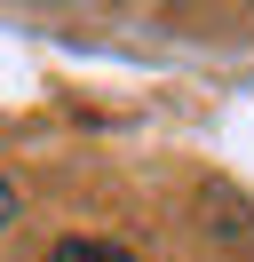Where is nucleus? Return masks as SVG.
<instances>
[{
  "mask_svg": "<svg viewBox=\"0 0 254 262\" xmlns=\"http://www.w3.org/2000/svg\"><path fill=\"white\" fill-rule=\"evenodd\" d=\"M48 262H135L127 246H111V238H64Z\"/></svg>",
  "mask_w": 254,
  "mask_h": 262,
  "instance_id": "f257e3e1",
  "label": "nucleus"
},
{
  "mask_svg": "<svg viewBox=\"0 0 254 262\" xmlns=\"http://www.w3.org/2000/svg\"><path fill=\"white\" fill-rule=\"evenodd\" d=\"M8 214H16V191H8V183H0V230H8Z\"/></svg>",
  "mask_w": 254,
  "mask_h": 262,
  "instance_id": "f03ea898",
  "label": "nucleus"
}]
</instances>
